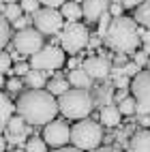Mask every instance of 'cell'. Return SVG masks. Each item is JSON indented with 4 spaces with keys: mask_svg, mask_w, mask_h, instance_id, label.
I'll return each mask as SVG.
<instances>
[{
    "mask_svg": "<svg viewBox=\"0 0 150 152\" xmlns=\"http://www.w3.org/2000/svg\"><path fill=\"white\" fill-rule=\"evenodd\" d=\"M92 152H122V150L116 148V146H103V148H97V150H92Z\"/></svg>",
    "mask_w": 150,
    "mask_h": 152,
    "instance_id": "ab89813d",
    "label": "cell"
},
{
    "mask_svg": "<svg viewBox=\"0 0 150 152\" xmlns=\"http://www.w3.org/2000/svg\"><path fill=\"white\" fill-rule=\"evenodd\" d=\"M64 64V49L56 45H47L34 56H30V66L37 71H54Z\"/></svg>",
    "mask_w": 150,
    "mask_h": 152,
    "instance_id": "8992f818",
    "label": "cell"
},
{
    "mask_svg": "<svg viewBox=\"0 0 150 152\" xmlns=\"http://www.w3.org/2000/svg\"><path fill=\"white\" fill-rule=\"evenodd\" d=\"M22 9L26 13H37L39 11V0H22Z\"/></svg>",
    "mask_w": 150,
    "mask_h": 152,
    "instance_id": "4dcf8cb0",
    "label": "cell"
},
{
    "mask_svg": "<svg viewBox=\"0 0 150 152\" xmlns=\"http://www.w3.org/2000/svg\"><path fill=\"white\" fill-rule=\"evenodd\" d=\"M144 52H146V54H148V56H150V43H148V45H146V47H144Z\"/></svg>",
    "mask_w": 150,
    "mask_h": 152,
    "instance_id": "c3c4849f",
    "label": "cell"
},
{
    "mask_svg": "<svg viewBox=\"0 0 150 152\" xmlns=\"http://www.w3.org/2000/svg\"><path fill=\"white\" fill-rule=\"evenodd\" d=\"M22 11H24L22 4H17V2L15 4H4L2 7V17H7L9 22L13 24V22H17V19L22 17Z\"/></svg>",
    "mask_w": 150,
    "mask_h": 152,
    "instance_id": "7402d4cb",
    "label": "cell"
},
{
    "mask_svg": "<svg viewBox=\"0 0 150 152\" xmlns=\"http://www.w3.org/2000/svg\"><path fill=\"white\" fill-rule=\"evenodd\" d=\"M4 2H7V4H15V2H17V0H4Z\"/></svg>",
    "mask_w": 150,
    "mask_h": 152,
    "instance_id": "681fc988",
    "label": "cell"
},
{
    "mask_svg": "<svg viewBox=\"0 0 150 152\" xmlns=\"http://www.w3.org/2000/svg\"><path fill=\"white\" fill-rule=\"evenodd\" d=\"M101 43H103V39H101V34H99V32L90 34V41H88V47H90V49H94V47H101Z\"/></svg>",
    "mask_w": 150,
    "mask_h": 152,
    "instance_id": "d590c367",
    "label": "cell"
},
{
    "mask_svg": "<svg viewBox=\"0 0 150 152\" xmlns=\"http://www.w3.org/2000/svg\"><path fill=\"white\" fill-rule=\"evenodd\" d=\"M129 152H150V129L135 131L129 139Z\"/></svg>",
    "mask_w": 150,
    "mask_h": 152,
    "instance_id": "4fadbf2b",
    "label": "cell"
},
{
    "mask_svg": "<svg viewBox=\"0 0 150 152\" xmlns=\"http://www.w3.org/2000/svg\"><path fill=\"white\" fill-rule=\"evenodd\" d=\"M62 13L56 11V9H39L34 13V28L41 34H58L62 32V28L67 22H62Z\"/></svg>",
    "mask_w": 150,
    "mask_h": 152,
    "instance_id": "ba28073f",
    "label": "cell"
},
{
    "mask_svg": "<svg viewBox=\"0 0 150 152\" xmlns=\"http://www.w3.org/2000/svg\"><path fill=\"white\" fill-rule=\"evenodd\" d=\"M7 90H9V92H13V94H17L19 90H22V79H19V77H11L7 82Z\"/></svg>",
    "mask_w": 150,
    "mask_h": 152,
    "instance_id": "f1b7e54d",
    "label": "cell"
},
{
    "mask_svg": "<svg viewBox=\"0 0 150 152\" xmlns=\"http://www.w3.org/2000/svg\"><path fill=\"white\" fill-rule=\"evenodd\" d=\"M11 152H26V150H22V148H15V150H11Z\"/></svg>",
    "mask_w": 150,
    "mask_h": 152,
    "instance_id": "f907efd6",
    "label": "cell"
},
{
    "mask_svg": "<svg viewBox=\"0 0 150 152\" xmlns=\"http://www.w3.org/2000/svg\"><path fill=\"white\" fill-rule=\"evenodd\" d=\"M69 69H71V71L77 69V58H71V60H69Z\"/></svg>",
    "mask_w": 150,
    "mask_h": 152,
    "instance_id": "7dc6e473",
    "label": "cell"
},
{
    "mask_svg": "<svg viewBox=\"0 0 150 152\" xmlns=\"http://www.w3.org/2000/svg\"><path fill=\"white\" fill-rule=\"evenodd\" d=\"M39 2H41V4H45L47 9H56V7H60V9H62V7L69 2V0H39Z\"/></svg>",
    "mask_w": 150,
    "mask_h": 152,
    "instance_id": "d6a6232c",
    "label": "cell"
},
{
    "mask_svg": "<svg viewBox=\"0 0 150 152\" xmlns=\"http://www.w3.org/2000/svg\"><path fill=\"white\" fill-rule=\"evenodd\" d=\"M109 4H112V0H84L82 9L86 22H99L109 11Z\"/></svg>",
    "mask_w": 150,
    "mask_h": 152,
    "instance_id": "7c38bea8",
    "label": "cell"
},
{
    "mask_svg": "<svg viewBox=\"0 0 150 152\" xmlns=\"http://www.w3.org/2000/svg\"><path fill=\"white\" fill-rule=\"evenodd\" d=\"M58 111V101L47 90H28L17 99V114L32 126L54 122Z\"/></svg>",
    "mask_w": 150,
    "mask_h": 152,
    "instance_id": "6da1fadb",
    "label": "cell"
},
{
    "mask_svg": "<svg viewBox=\"0 0 150 152\" xmlns=\"http://www.w3.org/2000/svg\"><path fill=\"white\" fill-rule=\"evenodd\" d=\"M24 150H26V152H47V144H45V139L32 135V137L28 139V144H26Z\"/></svg>",
    "mask_w": 150,
    "mask_h": 152,
    "instance_id": "cb8c5ba5",
    "label": "cell"
},
{
    "mask_svg": "<svg viewBox=\"0 0 150 152\" xmlns=\"http://www.w3.org/2000/svg\"><path fill=\"white\" fill-rule=\"evenodd\" d=\"M11 54H9V52H2V54H0V69H2V73H11Z\"/></svg>",
    "mask_w": 150,
    "mask_h": 152,
    "instance_id": "4316f807",
    "label": "cell"
},
{
    "mask_svg": "<svg viewBox=\"0 0 150 152\" xmlns=\"http://www.w3.org/2000/svg\"><path fill=\"white\" fill-rule=\"evenodd\" d=\"M114 86H116L118 90H122V88H131V82H129V77H127V75H122V77L114 79Z\"/></svg>",
    "mask_w": 150,
    "mask_h": 152,
    "instance_id": "8d00e7d4",
    "label": "cell"
},
{
    "mask_svg": "<svg viewBox=\"0 0 150 152\" xmlns=\"http://www.w3.org/2000/svg\"><path fill=\"white\" fill-rule=\"evenodd\" d=\"M82 69L86 71V73L92 77V79H105L112 75V62H109V58H107V52H99V56H90L84 60V64Z\"/></svg>",
    "mask_w": 150,
    "mask_h": 152,
    "instance_id": "30bf717a",
    "label": "cell"
},
{
    "mask_svg": "<svg viewBox=\"0 0 150 152\" xmlns=\"http://www.w3.org/2000/svg\"><path fill=\"white\" fill-rule=\"evenodd\" d=\"M67 90H69V82L62 75H56L54 79H49V82H47V92H52L54 96H62Z\"/></svg>",
    "mask_w": 150,
    "mask_h": 152,
    "instance_id": "d6986e66",
    "label": "cell"
},
{
    "mask_svg": "<svg viewBox=\"0 0 150 152\" xmlns=\"http://www.w3.org/2000/svg\"><path fill=\"white\" fill-rule=\"evenodd\" d=\"M26 84L30 86V90H41V88H47V77H45V73L32 69L26 75Z\"/></svg>",
    "mask_w": 150,
    "mask_h": 152,
    "instance_id": "ac0fdd59",
    "label": "cell"
},
{
    "mask_svg": "<svg viewBox=\"0 0 150 152\" xmlns=\"http://www.w3.org/2000/svg\"><path fill=\"white\" fill-rule=\"evenodd\" d=\"M142 41L139 39V28H137V22L131 17H114L112 26H109L107 34H105V43L116 49L118 54H135L137 49V43Z\"/></svg>",
    "mask_w": 150,
    "mask_h": 152,
    "instance_id": "7a4b0ae2",
    "label": "cell"
},
{
    "mask_svg": "<svg viewBox=\"0 0 150 152\" xmlns=\"http://www.w3.org/2000/svg\"><path fill=\"white\" fill-rule=\"evenodd\" d=\"M137 116H150V107H146V105H137Z\"/></svg>",
    "mask_w": 150,
    "mask_h": 152,
    "instance_id": "7bdbcfd3",
    "label": "cell"
},
{
    "mask_svg": "<svg viewBox=\"0 0 150 152\" xmlns=\"http://www.w3.org/2000/svg\"><path fill=\"white\" fill-rule=\"evenodd\" d=\"M43 34L39 32L37 28H24V30H17L15 37H13V47L17 49L19 54H26V56H34L37 52L43 49Z\"/></svg>",
    "mask_w": 150,
    "mask_h": 152,
    "instance_id": "52a82bcc",
    "label": "cell"
},
{
    "mask_svg": "<svg viewBox=\"0 0 150 152\" xmlns=\"http://www.w3.org/2000/svg\"><path fill=\"white\" fill-rule=\"evenodd\" d=\"M43 139L47 146H52L54 150L58 148H64V144L71 141V129L64 120H54V122L45 124L43 129Z\"/></svg>",
    "mask_w": 150,
    "mask_h": 152,
    "instance_id": "9c48e42d",
    "label": "cell"
},
{
    "mask_svg": "<svg viewBox=\"0 0 150 152\" xmlns=\"http://www.w3.org/2000/svg\"><path fill=\"white\" fill-rule=\"evenodd\" d=\"M58 37H60V45H62V49L69 52V54L82 52V49L88 45V41H90L88 28L84 24H79V22H67L64 28H62V32H60Z\"/></svg>",
    "mask_w": 150,
    "mask_h": 152,
    "instance_id": "5b68a950",
    "label": "cell"
},
{
    "mask_svg": "<svg viewBox=\"0 0 150 152\" xmlns=\"http://www.w3.org/2000/svg\"><path fill=\"white\" fill-rule=\"evenodd\" d=\"M144 2H146V0H122L124 9H137V7H142Z\"/></svg>",
    "mask_w": 150,
    "mask_h": 152,
    "instance_id": "74e56055",
    "label": "cell"
},
{
    "mask_svg": "<svg viewBox=\"0 0 150 152\" xmlns=\"http://www.w3.org/2000/svg\"><path fill=\"white\" fill-rule=\"evenodd\" d=\"M69 84L73 88H82V90H88L92 86V77H90L84 69H75V71H69Z\"/></svg>",
    "mask_w": 150,
    "mask_h": 152,
    "instance_id": "9a60e30c",
    "label": "cell"
},
{
    "mask_svg": "<svg viewBox=\"0 0 150 152\" xmlns=\"http://www.w3.org/2000/svg\"><path fill=\"white\" fill-rule=\"evenodd\" d=\"M139 73H142V66L135 64V62H131V64L124 66V75H127V77H135V75H139Z\"/></svg>",
    "mask_w": 150,
    "mask_h": 152,
    "instance_id": "1f68e13d",
    "label": "cell"
},
{
    "mask_svg": "<svg viewBox=\"0 0 150 152\" xmlns=\"http://www.w3.org/2000/svg\"><path fill=\"white\" fill-rule=\"evenodd\" d=\"M135 22L142 26V28L150 30V0H146L142 7L135 9Z\"/></svg>",
    "mask_w": 150,
    "mask_h": 152,
    "instance_id": "ffe728a7",
    "label": "cell"
},
{
    "mask_svg": "<svg viewBox=\"0 0 150 152\" xmlns=\"http://www.w3.org/2000/svg\"><path fill=\"white\" fill-rule=\"evenodd\" d=\"M4 133H11V135H28V133H30V129H28V122L17 114V116L11 118V122L7 124Z\"/></svg>",
    "mask_w": 150,
    "mask_h": 152,
    "instance_id": "2e32d148",
    "label": "cell"
},
{
    "mask_svg": "<svg viewBox=\"0 0 150 152\" xmlns=\"http://www.w3.org/2000/svg\"><path fill=\"white\" fill-rule=\"evenodd\" d=\"M11 73L15 75V77H19V75H28L30 73V62H15V66H13V71Z\"/></svg>",
    "mask_w": 150,
    "mask_h": 152,
    "instance_id": "83f0119b",
    "label": "cell"
},
{
    "mask_svg": "<svg viewBox=\"0 0 150 152\" xmlns=\"http://www.w3.org/2000/svg\"><path fill=\"white\" fill-rule=\"evenodd\" d=\"M139 124H142L144 129L150 126V116H139Z\"/></svg>",
    "mask_w": 150,
    "mask_h": 152,
    "instance_id": "ee69618b",
    "label": "cell"
},
{
    "mask_svg": "<svg viewBox=\"0 0 150 152\" xmlns=\"http://www.w3.org/2000/svg\"><path fill=\"white\" fill-rule=\"evenodd\" d=\"M60 13H62V17L69 19V22H77V19L84 15V9L79 7V2H75V0H69V2L60 9Z\"/></svg>",
    "mask_w": 150,
    "mask_h": 152,
    "instance_id": "e0dca14e",
    "label": "cell"
},
{
    "mask_svg": "<svg viewBox=\"0 0 150 152\" xmlns=\"http://www.w3.org/2000/svg\"><path fill=\"white\" fill-rule=\"evenodd\" d=\"M9 41H11V28H9V19L2 17L0 19V47H9Z\"/></svg>",
    "mask_w": 150,
    "mask_h": 152,
    "instance_id": "d4e9b609",
    "label": "cell"
},
{
    "mask_svg": "<svg viewBox=\"0 0 150 152\" xmlns=\"http://www.w3.org/2000/svg\"><path fill=\"white\" fill-rule=\"evenodd\" d=\"M52 152H84L79 148H58V150H52Z\"/></svg>",
    "mask_w": 150,
    "mask_h": 152,
    "instance_id": "f6af8a7d",
    "label": "cell"
},
{
    "mask_svg": "<svg viewBox=\"0 0 150 152\" xmlns=\"http://www.w3.org/2000/svg\"><path fill=\"white\" fill-rule=\"evenodd\" d=\"M4 139L9 141V144H13L15 148H22V146L26 148V144H28L30 137L28 135H11V133H4Z\"/></svg>",
    "mask_w": 150,
    "mask_h": 152,
    "instance_id": "484cf974",
    "label": "cell"
},
{
    "mask_svg": "<svg viewBox=\"0 0 150 152\" xmlns=\"http://www.w3.org/2000/svg\"><path fill=\"white\" fill-rule=\"evenodd\" d=\"M139 39H142V43H144V45H148V43H150V30L139 28Z\"/></svg>",
    "mask_w": 150,
    "mask_h": 152,
    "instance_id": "f35d334b",
    "label": "cell"
},
{
    "mask_svg": "<svg viewBox=\"0 0 150 152\" xmlns=\"http://www.w3.org/2000/svg\"><path fill=\"white\" fill-rule=\"evenodd\" d=\"M30 22H34V19H30V17H19L17 22H13L15 32H17V30H24V28H30Z\"/></svg>",
    "mask_w": 150,
    "mask_h": 152,
    "instance_id": "836d02e7",
    "label": "cell"
},
{
    "mask_svg": "<svg viewBox=\"0 0 150 152\" xmlns=\"http://www.w3.org/2000/svg\"><path fill=\"white\" fill-rule=\"evenodd\" d=\"M114 64H116V66H127V56L118 54V56L114 58Z\"/></svg>",
    "mask_w": 150,
    "mask_h": 152,
    "instance_id": "60d3db41",
    "label": "cell"
},
{
    "mask_svg": "<svg viewBox=\"0 0 150 152\" xmlns=\"http://www.w3.org/2000/svg\"><path fill=\"white\" fill-rule=\"evenodd\" d=\"M118 109H120V114H122V116H133L135 111H137V101H135V96L122 99V101L118 103Z\"/></svg>",
    "mask_w": 150,
    "mask_h": 152,
    "instance_id": "603a6c76",
    "label": "cell"
},
{
    "mask_svg": "<svg viewBox=\"0 0 150 152\" xmlns=\"http://www.w3.org/2000/svg\"><path fill=\"white\" fill-rule=\"evenodd\" d=\"M58 105H60V111H62L67 118H71V120H86V116L94 107V99L90 96L88 90L73 88V90H67V92L58 99Z\"/></svg>",
    "mask_w": 150,
    "mask_h": 152,
    "instance_id": "3957f363",
    "label": "cell"
},
{
    "mask_svg": "<svg viewBox=\"0 0 150 152\" xmlns=\"http://www.w3.org/2000/svg\"><path fill=\"white\" fill-rule=\"evenodd\" d=\"M122 11H124V4L120 2V0H114V2L109 4V13H112V17H122Z\"/></svg>",
    "mask_w": 150,
    "mask_h": 152,
    "instance_id": "f546056e",
    "label": "cell"
},
{
    "mask_svg": "<svg viewBox=\"0 0 150 152\" xmlns=\"http://www.w3.org/2000/svg\"><path fill=\"white\" fill-rule=\"evenodd\" d=\"M0 109H2V129H7V124L11 122V118H13V111L17 109V105H13L11 103V99H9L7 94H2L0 96Z\"/></svg>",
    "mask_w": 150,
    "mask_h": 152,
    "instance_id": "44dd1931",
    "label": "cell"
},
{
    "mask_svg": "<svg viewBox=\"0 0 150 152\" xmlns=\"http://www.w3.org/2000/svg\"><path fill=\"white\" fill-rule=\"evenodd\" d=\"M137 105H146L150 107V71H142L139 75H135L131 79V88Z\"/></svg>",
    "mask_w": 150,
    "mask_h": 152,
    "instance_id": "8fae6325",
    "label": "cell"
},
{
    "mask_svg": "<svg viewBox=\"0 0 150 152\" xmlns=\"http://www.w3.org/2000/svg\"><path fill=\"white\" fill-rule=\"evenodd\" d=\"M103 141V126L97 120H79L71 129V144L79 150H97Z\"/></svg>",
    "mask_w": 150,
    "mask_h": 152,
    "instance_id": "277c9868",
    "label": "cell"
},
{
    "mask_svg": "<svg viewBox=\"0 0 150 152\" xmlns=\"http://www.w3.org/2000/svg\"><path fill=\"white\" fill-rule=\"evenodd\" d=\"M133 62L139 64V66L148 64V54H146V52H135V54H133Z\"/></svg>",
    "mask_w": 150,
    "mask_h": 152,
    "instance_id": "e575fe53",
    "label": "cell"
},
{
    "mask_svg": "<svg viewBox=\"0 0 150 152\" xmlns=\"http://www.w3.org/2000/svg\"><path fill=\"white\" fill-rule=\"evenodd\" d=\"M114 99L118 101V103H120L122 99H127V88H122V90H116V92H114Z\"/></svg>",
    "mask_w": 150,
    "mask_h": 152,
    "instance_id": "b9f144b4",
    "label": "cell"
},
{
    "mask_svg": "<svg viewBox=\"0 0 150 152\" xmlns=\"http://www.w3.org/2000/svg\"><path fill=\"white\" fill-rule=\"evenodd\" d=\"M11 58L15 60V62H22V56H19V52H17V49H13V52H11Z\"/></svg>",
    "mask_w": 150,
    "mask_h": 152,
    "instance_id": "bcb514c9",
    "label": "cell"
},
{
    "mask_svg": "<svg viewBox=\"0 0 150 152\" xmlns=\"http://www.w3.org/2000/svg\"><path fill=\"white\" fill-rule=\"evenodd\" d=\"M120 109H118V105H105V107H101V114H99V120H101V124L103 126H109V129H114V126H118L120 124Z\"/></svg>",
    "mask_w": 150,
    "mask_h": 152,
    "instance_id": "5bb4252c",
    "label": "cell"
}]
</instances>
